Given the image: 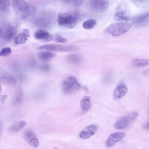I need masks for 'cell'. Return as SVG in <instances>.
Instances as JSON below:
<instances>
[{"instance_id":"1","label":"cell","mask_w":149,"mask_h":149,"mask_svg":"<svg viewBox=\"0 0 149 149\" xmlns=\"http://www.w3.org/2000/svg\"><path fill=\"white\" fill-rule=\"evenodd\" d=\"M12 4L16 15L21 19H29L35 12L34 8L24 0H13Z\"/></svg>"},{"instance_id":"2","label":"cell","mask_w":149,"mask_h":149,"mask_svg":"<svg viewBox=\"0 0 149 149\" xmlns=\"http://www.w3.org/2000/svg\"><path fill=\"white\" fill-rule=\"evenodd\" d=\"M79 14L76 11L71 13H59L57 18L58 23L63 27L73 28L76 26L80 19Z\"/></svg>"},{"instance_id":"3","label":"cell","mask_w":149,"mask_h":149,"mask_svg":"<svg viewBox=\"0 0 149 149\" xmlns=\"http://www.w3.org/2000/svg\"><path fill=\"white\" fill-rule=\"evenodd\" d=\"M20 23L17 19H12L8 21L3 28H1V37L6 41L12 40L19 29Z\"/></svg>"},{"instance_id":"4","label":"cell","mask_w":149,"mask_h":149,"mask_svg":"<svg viewBox=\"0 0 149 149\" xmlns=\"http://www.w3.org/2000/svg\"><path fill=\"white\" fill-rule=\"evenodd\" d=\"M131 16L130 10L127 2L124 1L119 2L116 8L114 19L117 21H127Z\"/></svg>"},{"instance_id":"5","label":"cell","mask_w":149,"mask_h":149,"mask_svg":"<svg viewBox=\"0 0 149 149\" xmlns=\"http://www.w3.org/2000/svg\"><path fill=\"white\" fill-rule=\"evenodd\" d=\"M55 14L51 10L42 11L35 19L34 23L37 26L41 28H48L53 24Z\"/></svg>"},{"instance_id":"6","label":"cell","mask_w":149,"mask_h":149,"mask_svg":"<svg viewBox=\"0 0 149 149\" xmlns=\"http://www.w3.org/2000/svg\"><path fill=\"white\" fill-rule=\"evenodd\" d=\"M131 26V24L126 22L113 23L106 28L105 31L113 36H117L127 32Z\"/></svg>"},{"instance_id":"7","label":"cell","mask_w":149,"mask_h":149,"mask_svg":"<svg viewBox=\"0 0 149 149\" xmlns=\"http://www.w3.org/2000/svg\"><path fill=\"white\" fill-rule=\"evenodd\" d=\"M81 87V85L78 83L76 78L72 75L66 78L62 84V90L65 94L72 93L79 89Z\"/></svg>"},{"instance_id":"8","label":"cell","mask_w":149,"mask_h":149,"mask_svg":"<svg viewBox=\"0 0 149 149\" xmlns=\"http://www.w3.org/2000/svg\"><path fill=\"white\" fill-rule=\"evenodd\" d=\"M138 115V112L134 111L123 116L115 123V128L117 130H122L125 128L137 117Z\"/></svg>"},{"instance_id":"9","label":"cell","mask_w":149,"mask_h":149,"mask_svg":"<svg viewBox=\"0 0 149 149\" xmlns=\"http://www.w3.org/2000/svg\"><path fill=\"white\" fill-rule=\"evenodd\" d=\"M39 49H45L56 52H65L73 50L76 49L73 46H65L54 44H45L40 46Z\"/></svg>"},{"instance_id":"10","label":"cell","mask_w":149,"mask_h":149,"mask_svg":"<svg viewBox=\"0 0 149 149\" xmlns=\"http://www.w3.org/2000/svg\"><path fill=\"white\" fill-rule=\"evenodd\" d=\"M132 22L137 27H142L149 24V12H146L133 17Z\"/></svg>"},{"instance_id":"11","label":"cell","mask_w":149,"mask_h":149,"mask_svg":"<svg viewBox=\"0 0 149 149\" xmlns=\"http://www.w3.org/2000/svg\"><path fill=\"white\" fill-rule=\"evenodd\" d=\"M109 4L108 0H91L90 6L94 11L99 13H103L108 9Z\"/></svg>"},{"instance_id":"12","label":"cell","mask_w":149,"mask_h":149,"mask_svg":"<svg viewBox=\"0 0 149 149\" xmlns=\"http://www.w3.org/2000/svg\"><path fill=\"white\" fill-rule=\"evenodd\" d=\"M124 132H116L110 134L105 142L106 146L108 148L113 146L117 142L120 141L125 136Z\"/></svg>"},{"instance_id":"13","label":"cell","mask_w":149,"mask_h":149,"mask_svg":"<svg viewBox=\"0 0 149 149\" xmlns=\"http://www.w3.org/2000/svg\"><path fill=\"white\" fill-rule=\"evenodd\" d=\"M98 129L97 125L92 124L88 126L83 129L79 134L80 138L82 139H87L93 135Z\"/></svg>"},{"instance_id":"14","label":"cell","mask_w":149,"mask_h":149,"mask_svg":"<svg viewBox=\"0 0 149 149\" xmlns=\"http://www.w3.org/2000/svg\"><path fill=\"white\" fill-rule=\"evenodd\" d=\"M34 37L36 39L43 42H48L53 40V35L42 29L36 31L34 33Z\"/></svg>"},{"instance_id":"15","label":"cell","mask_w":149,"mask_h":149,"mask_svg":"<svg viewBox=\"0 0 149 149\" xmlns=\"http://www.w3.org/2000/svg\"><path fill=\"white\" fill-rule=\"evenodd\" d=\"M24 139L31 146L37 147L39 145V141L35 134L31 131L27 130L23 134Z\"/></svg>"},{"instance_id":"16","label":"cell","mask_w":149,"mask_h":149,"mask_svg":"<svg viewBox=\"0 0 149 149\" xmlns=\"http://www.w3.org/2000/svg\"><path fill=\"white\" fill-rule=\"evenodd\" d=\"M127 90V88L125 84H120L114 88L113 92V96L115 99H119L126 94Z\"/></svg>"},{"instance_id":"17","label":"cell","mask_w":149,"mask_h":149,"mask_svg":"<svg viewBox=\"0 0 149 149\" xmlns=\"http://www.w3.org/2000/svg\"><path fill=\"white\" fill-rule=\"evenodd\" d=\"M0 81L2 83L8 85H15L16 80L14 77L6 72H3L0 75Z\"/></svg>"},{"instance_id":"18","label":"cell","mask_w":149,"mask_h":149,"mask_svg":"<svg viewBox=\"0 0 149 149\" xmlns=\"http://www.w3.org/2000/svg\"><path fill=\"white\" fill-rule=\"evenodd\" d=\"M30 37L29 31L26 29H23L21 32L14 39V42L16 44L25 43Z\"/></svg>"},{"instance_id":"19","label":"cell","mask_w":149,"mask_h":149,"mask_svg":"<svg viewBox=\"0 0 149 149\" xmlns=\"http://www.w3.org/2000/svg\"><path fill=\"white\" fill-rule=\"evenodd\" d=\"M38 56L39 59L43 61H47L55 58L56 55L49 52H41L38 53Z\"/></svg>"},{"instance_id":"20","label":"cell","mask_w":149,"mask_h":149,"mask_svg":"<svg viewBox=\"0 0 149 149\" xmlns=\"http://www.w3.org/2000/svg\"><path fill=\"white\" fill-rule=\"evenodd\" d=\"M133 66L135 67H141L146 66L149 65V59L146 58H137L131 61Z\"/></svg>"},{"instance_id":"21","label":"cell","mask_w":149,"mask_h":149,"mask_svg":"<svg viewBox=\"0 0 149 149\" xmlns=\"http://www.w3.org/2000/svg\"><path fill=\"white\" fill-rule=\"evenodd\" d=\"M26 122L25 121L21 120L10 126L8 131L11 132L15 133L19 131L26 125Z\"/></svg>"},{"instance_id":"22","label":"cell","mask_w":149,"mask_h":149,"mask_svg":"<svg viewBox=\"0 0 149 149\" xmlns=\"http://www.w3.org/2000/svg\"><path fill=\"white\" fill-rule=\"evenodd\" d=\"M80 104L82 109L85 111L89 110L91 106L90 97L88 96H84L81 99Z\"/></svg>"},{"instance_id":"23","label":"cell","mask_w":149,"mask_h":149,"mask_svg":"<svg viewBox=\"0 0 149 149\" xmlns=\"http://www.w3.org/2000/svg\"><path fill=\"white\" fill-rule=\"evenodd\" d=\"M96 24V20L93 19H90L84 21L82 24L83 27L86 29L93 28Z\"/></svg>"},{"instance_id":"24","label":"cell","mask_w":149,"mask_h":149,"mask_svg":"<svg viewBox=\"0 0 149 149\" xmlns=\"http://www.w3.org/2000/svg\"><path fill=\"white\" fill-rule=\"evenodd\" d=\"M130 1L139 8H145L149 6V0H134Z\"/></svg>"},{"instance_id":"25","label":"cell","mask_w":149,"mask_h":149,"mask_svg":"<svg viewBox=\"0 0 149 149\" xmlns=\"http://www.w3.org/2000/svg\"><path fill=\"white\" fill-rule=\"evenodd\" d=\"M67 58L70 62L74 64L79 63L81 61L80 57L79 55L75 54L68 55L67 56Z\"/></svg>"},{"instance_id":"26","label":"cell","mask_w":149,"mask_h":149,"mask_svg":"<svg viewBox=\"0 0 149 149\" xmlns=\"http://www.w3.org/2000/svg\"><path fill=\"white\" fill-rule=\"evenodd\" d=\"M10 5V2L9 0H1L0 1V9L2 11L7 10Z\"/></svg>"},{"instance_id":"27","label":"cell","mask_w":149,"mask_h":149,"mask_svg":"<svg viewBox=\"0 0 149 149\" xmlns=\"http://www.w3.org/2000/svg\"><path fill=\"white\" fill-rule=\"evenodd\" d=\"M53 40L56 42L61 43H65L67 42L66 39L59 34H55L53 36Z\"/></svg>"},{"instance_id":"28","label":"cell","mask_w":149,"mask_h":149,"mask_svg":"<svg viewBox=\"0 0 149 149\" xmlns=\"http://www.w3.org/2000/svg\"><path fill=\"white\" fill-rule=\"evenodd\" d=\"M12 52L11 48L9 47L3 48L0 52V55L1 56L5 57L9 55Z\"/></svg>"},{"instance_id":"29","label":"cell","mask_w":149,"mask_h":149,"mask_svg":"<svg viewBox=\"0 0 149 149\" xmlns=\"http://www.w3.org/2000/svg\"><path fill=\"white\" fill-rule=\"evenodd\" d=\"M66 3L71 4L75 6H79L83 3V0H65L64 1Z\"/></svg>"},{"instance_id":"30","label":"cell","mask_w":149,"mask_h":149,"mask_svg":"<svg viewBox=\"0 0 149 149\" xmlns=\"http://www.w3.org/2000/svg\"><path fill=\"white\" fill-rule=\"evenodd\" d=\"M40 68L44 70L47 71L49 68V66L48 65L45 64L42 65Z\"/></svg>"},{"instance_id":"31","label":"cell","mask_w":149,"mask_h":149,"mask_svg":"<svg viewBox=\"0 0 149 149\" xmlns=\"http://www.w3.org/2000/svg\"><path fill=\"white\" fill-rule=\"evenodd\" d=\"M143 74L144 75H148L149 74V67L147 69L143 71Z\"/></svg>"},{"instance_id":"32","label":"cell","mask_w":149,"mask_h":149,"mask_svg":"<svg viewBox=\"0 0 149 149\" xmlns=\"http://www.w3.org/2000/svg\"><path fill=\"white\" fill-rule=\"evenodd\" d=\"M7 95H4L2 96L1 98V100L2 102H3L6 99L7 97Z\"/></svg>"},{"instance_id":"33","label":"cell","mask_w":149,"mask_h":149,"mask_svg":"<svg viewBox=\"0 0 149 149\" xmlns=\"http://www.w3.org/2000/svg\"><path fill=\"white\" fill-rule=\"evenodd\" d=\"M144 128L146 129H149V122L147 123L144 126Z\"/></svg>"},{"instance_id":"34","label":"cell","mask_w":149,"mask_h":149,"mask_svg":"<svg viewBox=\"0 0 149 149\" xmlns=\"http://www.w3.org/2000/svg\"><path fill=\"white\" fill-rule=\"evenodd\" d=\"M53 149H59V148H58L55 147L53 148Z\"/></svg>"}]
</instances>
